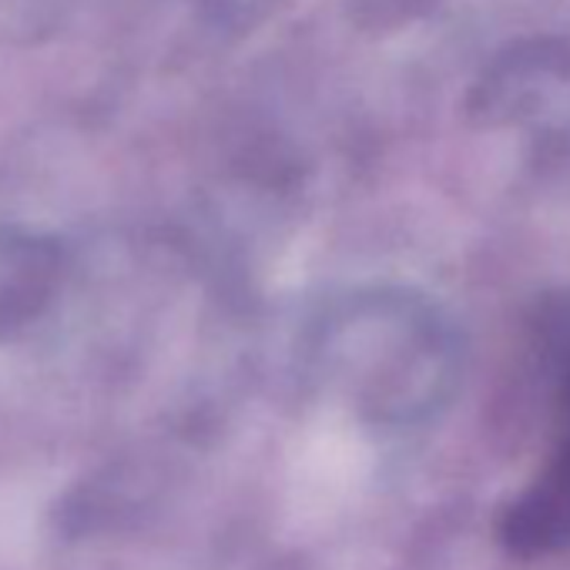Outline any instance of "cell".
Instances as JSON below:
<instances>
[{
    "label": "cell",
    "mask_w": 570,
    "mask_h": 570,
    "mask_svg": "<svg viewBox=\"0 0 570 570\" xmlns=\"http://www.w3.org/2000/svg\"><path fill=\"white\" fill-rule=\"evenodd\" d=\"M567 71H570V45L563 41H537L530 51L513 48L510 58H500L490 78H483V85L476 88L473 115H480L483 121L520 115V108L540 95L543 88L540 81L563 78Z\"/></svg>",
    "instance_id": "cell-1"
},
{
    "label": "cell",
    "mask_w": 570,
    "mask_h": 570,
    "mask_svg": "<svg viewBox=\"0 0 570 570\" xmlns=\"http://www.w3.org/2000/svg\"><path fill=\"white\" fill-rule=\"evenodd\" d=\"M503 533L517 550H543L570 537V450L560 466L510 510Z\"/></svg>",
    "instance_id": "cell-2"
},
{
    "label": "cell",
    "mask_w": 570,
    "mask_h": 570,
    "mask_svg": "<svg viewBox=\"0 0 570 570\" xmlns=\"http://www.w3.org/2000/svg\"><path fill=\"white\" fill-rule=\"evenodd\" d=\"M426 8V0H353V11L363 24L373 28H390L410 21L416 11Z\"/></svg>",
    "instance_id": "cell-3"
}]
</instances>
